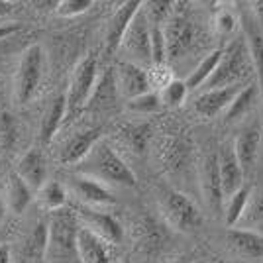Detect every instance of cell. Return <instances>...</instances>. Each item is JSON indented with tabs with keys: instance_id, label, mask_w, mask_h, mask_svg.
Returning <instances> with one entry per match:
<instances>
[{
	"instance_id": "cell-1",
	"label": "cell",
	"mask_w": 263,
	"mask_h": 263,
	"mask_svg": "<svg viewBox=\"0 0 263 263\" xmlns=\"http://www.w3.org/2000/svg\"><path fill=\"white\" fill-rule=\"evenodd\" d=\"M83 175L92 177L104 185H120V186H134L136 175L126 165V161L114 152V147L108 142L100 140L90 154L81 163Z\"/></svg>"
},
{
	"instance_id": "cell-2",
	"label": "cell",
	"mask_w": 263,
	"mask_h": 263,
	"mask_svg": "<svg viewBox=\"0 0 263 263\" xmlns=\"http://www.w3.org/2000/svg\"><path fill=\"white\" fill-rule=\"evenodd\" d=\"M49 226V240L45 263H81L79 257V224L77 214L69 210H57Z\"/></svg>"
},
{
	"instance_id": "cell-3",
	"label": "cell",
	"mask_w": 263,
	"mask_h": 263,
	"mask_svg": "<svg viewBox=\"0 0 263 263\" xmlns=\"http://www.w3.org/2000/svg\"><path fill=\"white\" fill-rule=\"evenodd\" d=\"M252 67V55H250V47L248 42L243 40H234L226 51H222V59H220L218 67L214 71V75L204 85L206 90H214V88L234 87L240 81L248 69Z\"/></svg>"
},
{
	"instance_id": "cell-4",
	"label": "cell",
	"mask_w": 263,
	"mask_h": 263,
	"mask_svg": "<svg viewBox=\"0 0 263 263\" xmlns=\"http://www.w3.org/2000/svg\"><path fill=\"white\" fill-rule=\"evenodd\" d=\"M159 206L171 228L179 232H197L202 226V214L197 204L181 191L163 189L159 197Z\"/></svg>"
},
{
	"instance_id": "cell-5",
	"label": "cell",
	"mask_w": 263,
	"mask_h": 263,
	"mask_svg": "<svg viewBox=\"0 0 263 263\" xmlns=\"http://www.w3.org/2000/svg\"><path fill=\"white\" fill-rule=\"evenodd\" d=\"M97 71H99V63H97V55L88 53L81 63L77 65L71 85H69V92H67V116L65 118H75L81 110H85L88 99L92 95V88L97 85Z\"/></svg>"
},
{
	"instance_id": "cell-6",
	"label": "cell",
	"mask_w": 263,
	"mask_h": 263,
	"mask_svg": "<svg viewBox=\"0 0 263 263\" xmlns=\"http://www.w3.org/2000/svg\"><path fill=\"white\" fill-rule=\"evenodd\" d=\"M42 69H44V51L37 44L28 45L24 49L20 65L14 79V97L18 102H30L35 95L42 81Z\"/></svg>"
},
{
	"instance_id": "cell-7",
	"label": "cell",
	"mask_w": 263,
	"mask_h": 263,
	"mask_svg": "<svg viewBox=\"0 0 263 263\" xmlns=\"http://www.w3.org/2000/svg\"><path fill=\"white\" fill-rule=\"evenodd\" d=\"M120 47L132 59V63L140 67L154 65L152 63V24L143 12V4L140 12L134 16Z\"/></svg>"
},
{
	"instance_id": "cell-8",
	"label": "cell",
	"mask_w": 263,
	"mask_h": 263,
	"mask_svg": "<svg viewBox=\"0 0 263 263\" xmlns=\"http://www.w3.org/2000/svg\"><path fill=\"white\" fill-rule=\"evenodd\" d=\"M200 185H202V197L206 200L209 209L216 216H224V186H222V177H220V163L218 154H209L202 161V171H200Z\"/></svg>"
},
{
	"instance_id": "cell-9",
	"label": "cell",
	"mask_w": 263,
	"mask_h": 263,
	"mask_svg": "<svg viewBox=\"0 0 263 263\" xmlns=\"http://www.w3.org/2000/svg\"><path fill=\"white\" fill-rule=\"evenodd\" d=\"M136 246L143 255H157L163 252L165 243L169 241V234L161 222H157L152 216H142L134 226Z\"/></svg>"
},
{
	"instance_id": "cell-10",
	"label": "cell",
	"mask_w": 263,
	"mask_h": 263,
	"mask_svg": "<svg viewBox=\"0 0 263 263\" xmlns=\"http://www.w3.org/2000/svg\"><path fill=\"white\" fill-rule=\"evenodd\" d=\"M140 8H142V2L128 0V2L120 4V8L110 16L108 24H106V33H104V47H106L108 55H112L122 45V40L128 32L134 16L140 12Z\"/></svg>"
},
{
	"instance_id": "cell-11",
	"label": "cell",
	"mask_w": 263,
	"mask_h": 263,
	"mask_svg": "<svg viewBox=\"0 0 263 263\" xmlns=\"http://www.w3.org/2000/svg\"><path fill=\"white\" fill-rule=\"evenodd\" d=\"M165 40H167V57L177 59L186 53L195 44V26L183 16H173L165 24Z\"/></svg>"
},
{
	"instance_id": "cell-12",
	"label": "cell",
	"mask_w": 263,
	"mask_h": 263,
	"mask_svg": "<svg viewBox=\"0 0 263 263\" xmlns=\"http://www.w3.org/2000/svg\"><path fill=\"white\" fill-rule=\"evenodd\" d=\"M116 83H118L120 95H124L128 100L149 92V87H152L149 73L132 61H122L116 67Z\"/></svg>"
},
{
	"instance_id": "cell-13",
	"label": "cell",
	"mask_w": 263,
	"mask_h": 263,
	"mask_svg": "<svg viewBox=\"0 0 263 263\" xmlns=\"http://www.w3.org/2000/svg\"><path fill=\"white\" fill-rule=\"evenodd\" d=\"M77 218L83 222V228L97 234L99 238H102L108 243H120L122 238H124V230H122L120 222L114 216L106 214V212H99V210L92 209H81L77 212Z\"/></svg>"
},
{
	"instance_id": "cell-14",
	"label": "cell",
	"mask_w": 263,
	"mask_h": 263,
	"mask_svg": "<svg viewBox=\"0 0 263 263\" xmlns=\"http://www.w3.org/2000/svg\"><path fill=\"white\" fill-rule=\"evenodd\" d=\"M157 155L169 173H181L191 159V143L183 136H165Z\"/></svg>"
},
{
	"instance_id": "cell-15",
	"label": "cell",
	"mask_w": 263,
	"mask_h": 263,
	"mask_svg": "<svg viewBox=\"0 0 263 263\" xmlns=\"http://www.w3.org/2000/svg\"><path fill=\"white\" fill-rule=\"evenodd\" d=\"M118 83H116V71L106 69L102 73V77L97 81V85L92 88V95L88 99L85 110L87 112H106L116 106L118 99Z\"/></svg>"
},
{
	"instance_id": "cell-16",
	"label": "cell",
	"mask_w": 263,
	"mask_h": 263,
	"mask_svg": "<svg viewBox=\"0 0 263 263\" xmlns=\"http://www.w3.org/2000/svg\"><path fill=\"white\" fill-rule=\"evenodd\" d=\"M240 85L224 88H214V90H204L197 100H195V110L202 118H214L220 112L230 108L232 100L236 99V95L240 92Z\"/></svg>"
},
{
	"instance_id": "cell-17",
	"label": "cell",
	"mask_w": 263,
	"mask_h": 263,
	"mask_svg": "<svg viewBox=\"0 0 263 263\" xmlns=\"http://www.w3.org/2000/svg\"><path fill=\"white\" fill-rule=\"evenodd\" d=\"M259 147H261V132L257 126L241 130L240 136L236 138L234 152H236V157L243 169V175H250L255 169L257 157H259Z\"/></svg>"
},
{
	"instance_id": "cell-18",
	"label": "cell",
	"mask_w": 263,
	"mask_h": 263,
	"mask_svg": "<svg viewBox=\"0 0 263 263\" xmlns=\"http://www.w3.org/2000/svg\"><path fill=\"white\" fill-rule=\"evenodd\" d=\"M100 142V130L99 128H92V130L77 132L75 136H71L65 142L59 159L61 163L65 165H75L83 163V159L90 154V149Z\"/></svg>"
},
{
	"instance_id": "cell-19",
	"label": "cell",
	"mask_w": 263,
	"mask_h": 263,
	"mask_svg": "<svg viewBox=\"0 0 263 263\" xmlns=\"http://www.w3.org/2000/svg\"><path fill=\"white\" fill-rule=\"evenodd\" d=\"M220 163V177H222V186H224V195L226 198L232 197L234 193H238L243 186V169H241L240 161L236 157L234 145H224L218 154Z\"/></svg>"
},
{
	"instance_id": "cell-20",
	"label": "cell",
	"mask_w": 263,
	"mask_h": 263,
	"mask_svg": "<svg viewBox=\"0 0 263 263\" xmlns=\"http://www.w3.org/2000/svg\"><path fill=\"white\" fill-rule=\"evenodd\" d=\"M241 26H243V33H246V42L250 47V55H252V65L257 77V88L261 95L263 102V33L259 26L253 20V14H241Z\"/></svg>"
},
{
	"instance_id": "cell-21",
	"label": "cell",
	"mask_w": 263,
	"mask_h": 263,
	"mask_svg": "<svg viewBox=\"0 0 263 263\" xmlns=\"http://www.w3.org/2000/svg\"><path fill=\"white\" fill-rule=\"evenodd\" d=\"M73 191L83 202L92 204V206H108V204L116 202L114 195L108 191V186L97 179H92V177L77 175L73 179Z\"/></svg>"
},
{
	"instance_id": "cell-22",
	"label": "cell",
	"mask_w": 263,
	"mask_h": 263,
	"mask_svg": "<svg viewBox=\"0 0 263 263\" xmlns=\"http://www.w3.org/2000/svg\"><path fill=\"white\" fill-rule=\"evenodd\" d=\"M16 173L22 177L24 183L30 186L32 191L33 189H44L47 169H45V159L44 155H42V152L40 149H30L18 161Z\"/></svg>"
},
{
	"instance_id": "cell-23",
	"label": "cell",
	"mask_w": 263,
	"mask_h": 263,
	"mask_svg": "<svg viewBox=\"0 0 263 263\" xmlns=\"http://www.w3.org/2000/svg\"><path fill=\"white\" fill-rule=\"evenodd\" d=\"M226 241L234 252L248 257V259H255V257H263V234L253 230H230L226 234Z\"/></svg>"
},
{
	"instance_id": "cell-24",
	"label": "cell",
	"mask_w": 263,
	"mask_h": 263,
	"mask_svg": "<svg viewBox=\"0 0 263 263\" xmlns=\"http://www.w3.org/2000/svg\"><path fill=\"white\" fill-rule=\"evenodd\" d=\"M79 257L81 263H110L108 241L83 228L79 230Z\"/></svg>"
},
{
	"instance_id": "cell-25",
	"label": "cell",
	"mask_w": 263,
	"mask_h": 263,
	"mask_svg": "<svg viewBox=\"0 0 263 263\" xmlns=\"http://www.w3.org/2000/svg\"><path fill=\"white\" fill-rule=\"evenodd\" d=\"M47 240H49V226L45 222H37L32 232L26 236L22 246V253L28 263L45 261L47 253Z\"/></svg>"
},
{
	"instance_id": "cell-26",
	"label": "cell",
	"mask_w": 263,
	"mask_h": 263,
	"mask_svg": "<svg viewBox=\"0 0 263 263\" xmlns=\"http://www.w3.org/2000/svg\"><path fill=\"white\" fill-rule=\"evenodd\" d=\"M67 116V99L65 97H57L55 100L49 102V106L45 110L44 120H42V140L45 143L51 142L53 136L57 134L61 122L65 120Z\"/></svg>"
},
{
	"instance_id": "cell-27",
	"label": "cell",
	"mask_w": 263,
	"mask_h": 263,
	"mask_svg": "<svg viewBox=\"0 0 263 263\" xmlns=\"http://www.w3.org/2000/svg\"><path fill=\"white\" fill-rule=\"evenodd\" d=\"M122 142L130 147L134 154L142 155L147 149V142H149V136H152V128L149 124H143V122H136V124H124L120 130Z\"/></svg>"
},
{
	"instance_id": "cell-28",
	"label": "cell",
	"mask_w": 263,
	"mask_h": 263,
	"mask_svg": "<svg viewBox=\"0 0 263 263\" xmlns=\"http://www.w3.org/2000/svg\"><path fill=\"white\" fill-rule=\"evenodd\" d=\"M252 195H253L252 185H243L238 193H234V195L228 197V200L224 202V222H226L230 228L236 226V224H240L241 216H243V212H246L248 204H250Z\"/></svg>"
},
{
	"instance_id": "cell-29",
	"label": "cell",
	"mask_w": 263,
	"mask_h": 263,
	"mask_svg": "<svg viewBox=\"0 0 263 263\" xmlns=\"http://www.w3.org/2000/svg\"><path fill=\"white\" fill-rule=\"evenodd\" d=\"M32 202V189L24 183L18 173H12L8 181V206L14 214H22Z\"/></svg>"
},
{
	"instance_id": "cell-30",
	"label": "cell",
	"mask_w": 263,
	"mask_h": 263,
	"mask_svg": "<svg viewBox=\"0 0 263 263\" xmlns=\"http://www.w3.org/2000/svg\"><path fill=\"white\" fill-rule=\"evenodd\" d=\"M220 59H222V51H220V49H216V51H212L210 55H206V57L197 65V69H195V71L189 75V79L185 81L189 90H195V88H198V87H204V85L210 81V77L214 75V71H216V67H218Z\"/></svg>"
},
{
	"instance_id": "cell-31",
	"label": "cell",
	"mask_w": 263,
	"mask_h": 263,
	"mask_svg": "<svg viewBox=\"0 0 263 263\" xmlns=\"http://www.w3.org/2000/svg\"><path fill=\"white\" fill-rule=\"evenodd\" d=\"M240 226L241 230H263V189L252 195L250 204L240 220Z\"/></svg>"
},
{
	"instance_id": "cell-32",
	"label": "cell",
	"mask_w": 263,
	"mask_h": 263,
	"mask_svg": "<svg viewBox=\"0 0 263 263\" xmlns=\"http://www.w3.org/2000/svg\"><path fill=\"white\" fill-rule=\"evenodd\" d=\"M259 95V88H257V85H248V87H243L236 95V99L232 100L230 108L226 110V120H238V118H241L248 110L253 106V100H255V97Z\"/></svg>"
},
{
	"instance_id": "cell-33",
	"label": "cell",
	"mask_w": 263,
	"mask_h": 263,
	"mask_svg": "<svg viewBox=\"0 0 263 263\" xmlns=\"http://www.w3.org/2000/svg\"><path fill=\"white\" fill-rule=\"evenodd\" d=\"M42 200H44V204L47 206L49 210H63L67 202V191L65 186L61 185V183H57V181H51V183H45V186L42 189Z\"/></svg>"
},
{
	"instance_id": "cell-34",
	"label": "cell",
	"mask_w": 263,
	"mask_h": 263,
	"mask_svg": "<svg viewBox=\"0 0 263 263\" xmlns=\"http://www.w3.org/2000/svg\"><path fill=\"white\" fill-rule=\"evenodd\" d=\"M171 2L167 0H152L143 4V12L147 16V20L152 26H161L169 22V14H171Z\"/></svg>"
},
{
	"instance_id": "cell-35",
	"label": "cell",
	"mask_w": 263,
	"mask_h": 263,
	"mask_svg": "<svg viewBox=\"0 0 263 263\" xmlns=\"http://www.w3.org/2000/svg\"><path fill=\"white\" fill-rule=\"evenodd\" d=\"M161 95H157V92H145L142 97H136V99H132L128 102V108L132 112H136V114H154L157 110L161 108Z\"/></svg>"
},
{
	"instance_id": "cell-36",
	"label": "cell",
	"mask_w": 263,
	"mask_h": 263,
	"mask_svg": "<svg viewBox=\"0 0 263 263\" xmlns=\"http://www.w3.org/2000/svg\"><path fill=\"white\" fill-rule=\"evenodd\" d=\"M186 92H189V87H186L185 81L173 79L169 85H165L161 88V102L167 106H179V104L185 102Z\"/></svg>"
},
{
	"instance_id": "cell-37",
	"label": "cell",
	"mask_w": 263,
	"mask_h": 263,
	"mask_svg": "<svg viewBox=\"0 0 263 263\" xmlns=\"http://www.w3.org/2000/svg\"><path fill=\"white\" fill-rule=\"evenodd\" d=\"M167 61V40L163 26H152V63L161 67Z\"/></svg>"
},
{
	"instance_id": "cell-38",
	"label": "cell",
	"mask_w": 263,
	"mask_h": 263,
	"mask_svg": "<svg viewBox=\"0 0 263 263\" xmlns=\"http://www.w3.org/2000/svg\"><path fill=\"white\" fill-rule=\"evenodd\" d=\"M16 138H18L16 120L12 118L10 112H2L0 114V145L4 149H10L12 145L16 143Z\"/></svg>"
},
{
	"instance_id": "cell-39",
	"label": "cell",
	"mask_w": 263,
	"mask_h": 263,
	"mask_svg": "<svg viewBox=\"0 0 263 263\" xmlns=\"http://www.w3.org/2000/svg\"><path fill=\"white\" fill-rule=\"evenodd\" d=\"M92 6L90 0H61L55 4V12L63 18H71V16H79L85 14Z\"/></svg>"
},
{
	"instance_id": "cell-40",
	"label": "cell",
	"mask_w": 263,
	"mask_h": 263,
	"mask_svg": "<svg viewBox=\"0 0 263 263\" xmlns=\"http://www.w3.org/2000/svg\"><path fill=\"white\" fill-rule=\"evenodd\" d=\"M234 26H236V20H234V16L230 12H222L218 16V20H216V28H218L220 35H224V37L234 32Z\"/></svg>"
},
{
	"instance_id": "cell-41",
	"label": "cell",
	"mask_w": 263,
	"mask_h": 263,
	"mask_svg": "<svg viewBox=\"0 0 263 263\" xmlns=\"http://www.w3.org/2000/svg\"><path fill=\"white\" fill-rule=\"evenodd\" d=\"M252 14H253V20L255 24L259 26V30L263 33V0H257L252 4Z\"/></svg>"
},
{
	"instance_id": "cell-42",
	"label": "cell",
	"mask_w": 263,
	"mask_h": 263,
	"mask_svg": "<svg viewBox=\"0 0 263 263\" xmlns=\"http://www.w3.org/2000/svg\"><path fill=\"white\" fill-rule=\"evenodd\" d=\"M20 32V26L18 24H6V26H0V42L4 40H10L14 33Z\"/></svg>"
},
{
	"instance_id": "cell-43",
	"label": "cell",
	"mask_w": 263,
	"mask_h": 263,
	"mask_svg": "<svg viewBox=\"0 0 263 263\" xmlns=\"http://www.w3.org/2000/svg\"><path fill=\"white\" fill-rule=\"evenodd\" d=\"M0 263H10V250L6 246H0Z\"/></svg>"
},
{
	"instance_id": "cell-44",
	"label": "cell",
	"mask_w": 263,
	"mask_h": 263,
	"mask_svg": "<svg viewBox=\"0 0 263 263\" xmlns=\"http://www.w3.org/2000/svg\"><path fill=\"white\" fill-rule=\"evenodd\" d=\"M10 12H12L10 2H0V18H2V16H6V14H10Z\"/></svg>"
},
{
	"instance_id": "cell-45",
	"label": "cell",
	"mask_w": 263,
	"mask_h": 263,
	"mask_svg": "<svg viewBox=\"0 0 263 263\" xmlns=\"http://www.w3.org/2000/svg\"><path fill=\"white\" fill-rule=\"evenodd\" d=\"M209 263H246V261H236V259H222V257H214Z\"/></svg>"
},
{
	"instance_id": "cell-46",
	"label": "cell",
	"mask_w": 263,
	"mask_h": 263,
	"mask_svg": "<svg viewBox=\"0 0 263 263\" xmlns=\"http://www.w3.org/2000/svg\"><path fill=\"white\" fill-rule=\"evenodd\" d=\"M173 263H191V261H189L186 257H179V259H175V261H173Z\"/></svg>"
},
{
	"instance_id": "cell-47",
	"label": "cell",
	"mask_w": 263,
	"mask_h": 263,
	"mask_svg": "<svg viewBox=\"0 0 263 263\" xmlns=\"http://www.w3.org/2000/svg\"><path fill=\"white\" fill-rule=\"evenodd\" d=\"M4 218V206H2V202H0V222Z\"/></svg>"
},
{
	"instance_id": "cell-48",
	"label": "cell",
	"mask_w": 263,
	"mask_h": 263,
	"mask_svg": "<svg viewBox=\"0 0 263 263\" xmlns=\"http://www.w3.org/2000/svg\"><path fill=\"white\" fill-rule=\"evenodd\" d=\"M120 263H132V259H128V257H124V259H122Z\"/></svg>"
}]
</instances>
